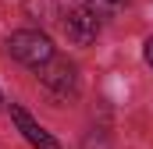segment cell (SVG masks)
Masks as SVG:
<instances>
[{"label": "cell", "mask_w": 153, "mask_h": 149, "mask_svg": "<svg viewBox=\"0 0 153 149\" xmlns=\"http://www.w3.org/2000/svg\"><path fill=\"white\" fill-rule=\"evenodd\" d=\"M7 50H11V57L14 60H22V64H29V68H43V64H50L57 53H53V43L43 36V32H14V36L7 39Z\"/></svg>", "instance_id": "6da1fadb"}, {"label": "cell", "mask_w": 153, "mask_h": 149, "mask_svg": "<svg viewBox=\"0 0 153 149\" xmlns=\"http://www.w3.org/2000/svg\"><path fill=\"white\" fill-rule=\"evenodd\" d=\"M39 82L53 92V100H71L78 92V74H75V64L64 60V57H53L50 64L39 68Z\"/></svg>", "instance_id": "7a4b0ae2"}, {"label": "cell", "mask_w": 153, "mask_h": 149, "mask_svg": "<svg viewBox=\"0 0 153 149\" xmlns=\"http://www.w3.org/2000/svg\"><path fill=\"white\" fill-rule=\"evenodd\" d=\"M64 32H68V39H71L75 46H89L93 39L100 36V14H96L93 7H85V4L68 7V14H64Z\"/></svg>", "instance_id": "3957f363"}, {"label": "cell", "mask_w": 153, "mask_h": 149, "mask_svg": "<svg viewBox=\"0 0 153 149\" xmlns=\"http://www.w3.org/2000/svg\"><path fill=\"white\" fill-rule=\"evenodd\" d=\"M11 117H14V124H18V131L25 135L29 146H36V149H61V142H57V139H53L39 121H32L29 110H22L18 103H11Z\"/></svg>", "instance_id": "277c9868"}, {"label": "cell", "mask_w": 153, "mask_h": 149, "mask_svg": "<svg viewBox=\"0 0 153 149\" xmlns=\"http://www.w3.org/2000/svg\"><path fill=\"white\" fill-rule=\"evenodd\" d=\"M128 0H85V7H93L96 14H103V11H117V7H125Z\"/></svg>", "instance_id": "5b68a950"}, {"label": "cell", "mask_w": 153, "mask_h": 149, "mask_svg": "<svg viewBox=\"0 0 153 149\" xmlns=\"http://www.w3.org/2000/svg\"><path fill=\"white\" fill-rule=\"evenodd\" d=\"M146 64L153 68V36H150V43H146Z\"/></svg>", "instance_id": "8992f818"}, {"label": "cell", "mask_w": 153, "mask_h": 149, "mask_svg": "<svg viewBox=\"0 0 153 149\" xmlns=\"http://www.w3.org/2000/svg\"><path fill=\"white\" fill-rule=\"evenodd\" d=\"M0 103H4V100H0Z\"/></svg>", "instance_id": "52a82bcc"}]
</instances>
